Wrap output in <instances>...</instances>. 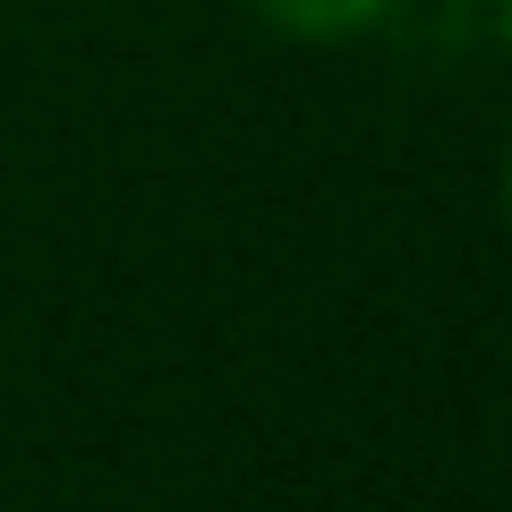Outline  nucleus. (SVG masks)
<instances>
[{"mask_svg": "<svg viewBox=\"0 0 512 512\" xmlns=\"http://www.w3.org/2000/svg\"><path fill=\"white\" fill-rule=\"evenodd\" d=\"M504 197H512V163H504Z\"/></svg>", "mask_w": 512, "mask_h": 512, "instance_id": "3", "label": "nucleus"}, {"mask_svg": "<svg viewBox=\"0 0 512 512\" xmlns=\"http://www.w3.org/2000/svg\"><path fill=\"white\" fill-rule=\"evenodd\" d=\"M265 9H274V26H291V35L333 43V35H359V26H376L384 0H265Z\"/></svg>", "mask_w": 512, "mask_h": 512, "instance_id": "1", "label": "nucleus"}, {"mask_svg": "<svg viewBox=\"0 0 512 512\" xmlns=\"http://www.w3.org/2000/svg\"><path fill=\"white\" fill-rule=\"evenodd\" d=\"M504 43H512V0H504Z\"/></svg>", "mask_w": 512, "mask_h": 512, "instance_id": "2", "label": "nucleus"}]
</instances>
